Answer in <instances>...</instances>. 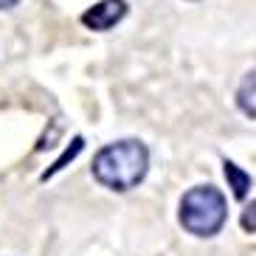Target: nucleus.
<instances>
[{"instance_id":"1","label":"nucleus","mask_w":256,"mask_h":256,"mask_svg":"<svg viewBox=\"0 0 256 256\" xmlns=\"http://www.w3.org/2000/svg\"><path fill=\"white\" fill-rule=\"evenodd\" d=\"M146 166H150V152L141 141H118L104 146L96 155L93 174L107 188L127 192V188H136L144 180Z\"/></svg>"},{"instance_id":"2","label":"nucleus","mask_w":256,"mask_h":256,"mask_svg":"<svg viewBox=\"0 0 256 256\" xmlns=\"http://www.w3.org/2000/svg\"><path fill=\"white\" fill-rule=\"evenodd\" d=\"M226 197L214 186H194L180 203V222L197 236H211L226 222Z\"/></svg>"},{"instance_id":"3","label":"nucleus","mask_w":256,"mask_h":256,"mask_svg":"<svg viewBox=\"0 0 256 256\" xmlns=\"http://www.w3.org/2000/svg\"><path fill=\"white\" fill-rule=\"evenodd\" d=\"M124 14H127V3L124 0H102L90 12H84L82 23L93 31H107V28H113Z\"/></svg>"},{"instance_id":"4","label":"nucleus","mask_w":256,"mask_h":256,"mask_svg":"<svg viewBox=\"0 0 256 256\" xmlns=\"http://www.w3.org/2000/svg\"><path fill=\"white\" fill-rule=\"evenodd\" d=\"M236 104L245 116L256 118V70H250L245 79H242L240 90H236Z\"/></svg>"},{"instance_id":"5","label":"nucleus","mask_w":256,"mask_h":256,"mask_svg":"<svg viewBox=\"0 0 256 256\" xmlns=\"http://www.w3.org/2000/svg\"><path fill=\"white\" fill-rule=\"evenodd\" d=\"M226 178H228V183H231L234 197H236V200H242V197L248 194V188H250V174H248V172H242V169L234 164V160H226Z\"/></svg>"},{"instance_id":"6","label":"nucleus","mask_w":256,"mask_h":256,"mask_svg":"<svg viewBox=\"0 0 256 256\" xmlns=\"http://www.w3.org/2000/svg\"><path fill=\"white\" fill-rule=\"evenodd\" d=\"M79 152H82V138H76V141H74V146H70V150H65V155H62V158L56 160V164H54L51 169H48V172H46V178H48V174H54V172H60L62 166L68 164V160H74L76 155H79Z\"/></svg>"},{"instance_id":"7","label":"nucleus","mask_w":256,"mask_h":256,"mask_svg":"<svg viewBox=\"0 0 256 256\" xmlns=\"http://www.w3.org/2000/svg\"><path fill=\"white\" fill-rule=\"evenodd\" d=\"M242 228H245V231H250V234H256V200L245 211H242Z\"/></svg>"},{"instance_id":"8","label":"nucleus","mask_w":256,"mask_h":256,"mask_svg":"<svg viewBox=\"0 0 256 256\" xmlns=\"http://www.w3.org/2000/svg\"><path fill=\"white\" fill-rule=\"evenodd\" d=\"M14 3H17V0H0V8H12Z\"/></svg>"}]
</instances>
